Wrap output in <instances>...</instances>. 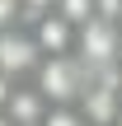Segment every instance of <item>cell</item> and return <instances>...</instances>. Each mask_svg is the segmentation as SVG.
<instances>
[{"label":"cell","instance_id":"1","mask_svg":"<svg viewBox=\"0 0 122 126\" xmlns=\"http://www.w3.org/2000/svg\"><path fill=\"white\" fill-rule=\"evenodd\" d=\"M28 84L42 94L47 108H75L80 94H85V84H89V70L75 56H42V65H38V75Z\"/></svg>","mask_w":122,"mask_h":126},{"label":"cell","instance_id":"2","mask_svg":"<svg viewBox=\"0 0 122 126\" xmlns=\"http://www.w3.org/2000/svg\"><path fill=\"white\" fill-rule=\"evenodd\" d=\"M42 65V47L33 37L28 23H14V28H0V75L9 84H28Z\"/></svg>","mask_w":122,"mask_h":126},{"label":"cell","instance_id":"3","mask_svg":"<svg viewBox=\"0 0 122 126\" xmlns=\"http://www.w3.org/2000/svg\"><path fill=\"white\" fill-rule=\"evenodd\" d=\"M28 28H33V37H38L42 56H75V23H71V19H61L56 9H52V14H42V19H33Z\"/></svg>","mask_w":122,"mask_h":126},{"label":"cell","instance_id":"4","mask_svg":"<svg viewBox=\"0 0 122 126\" xmlns=\"http://www.w3.org/2000/svg\"><path fill=\"white\" fill-rule=\"evenodd\" d=\"M5 117H9V126H42L47 103H42V94L33 84H14L9 98H5Z\"/></svg>","mask_w":122,"mask_h":126},{"label":"cell","instance_id":"5","mask_svg":"<svg viewBox=\"0 0 122 126\" xmlns=\"http://www.w3.org/2000/svg\"><path fill=\"white\" fill-rule=\"evenodd\" d=\"M42 126H89V122L80 117V108H47Z\"/></svg>","mask_w":122,"mask_h":126},{"label":"cell","instance_id":"6","mask_svg":"<svg viewBox=\"0 0 122 126\" xmlns=\"http://www.w3.org/2000/svg\"><path fill=\"white\" fill-rule=\"evenodd\" d=\"M61 0H19V9H24V23H33V19H42V14H52Z\"/></svg>","mask_w":122,"mask_h":126},{"label":"cell","instance_id":"7","mask_svg":"<svg viewBox=\"0 0 122 126\" xmlns=\"http://www.w3.org/2000/svg\"><path fill=\"white\" fill-rule=\"evenodd\" d=\"M113 126H122V117H118V122H113Z\"/></svg>","mask_w":122,"mask_h":126}]
</instances>
